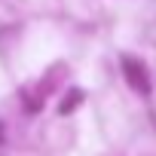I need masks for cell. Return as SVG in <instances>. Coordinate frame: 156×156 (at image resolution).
Here are the masks:
<instances>
[{"mask_svg":"<svg viewBox=\"0 0 156 156\" xmlns=\"http://www.w3.org/2000/svg\"><path fill=\"white\" fill-rule=\"evenodd\" d=\"M122 73H126V80H129V86L135 89V92H141V95H147L150 92V80H147V70L141 67V61H135V58H122Z\"/></svg>","mask_w":156,"mask_h":156,"instance_id":"1","label":"cell"}]
</instances>
